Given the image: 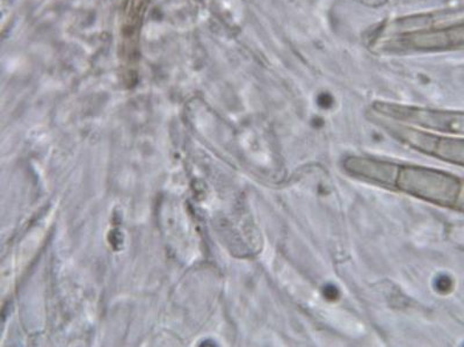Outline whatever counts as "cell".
I'll return each mask as SVG.
<instances>
[{
    "label": "cell",
    "instance_id": "cell-1",
    "mask_svg": "<svg viewBox=\"0 0 464 347\" xmlns=\"http://www.w3.org/2000/svg\"><path fill=\"white\" fill-rule=\"evenodd\" d=\"M462 186L463 179L450 173L430 168L399 165L392 188L430 204L455 209Z\"/></svg>",
    "mask_w": 464,
    "mask_h": 347
},
{
    "label": "cell",
    "instance_id": "cell-2",
    "mask_svg": "<svg viewBox=\"0 0 464 347\" xmlns=\"http://www.w3.org/2000/svg\"><path fill=\"white\" fill-rule=\"evenodd\" d=\"M343 167L350 175L363 178L372 183L392 188L399 165L364 157H347Z\"/></svg>",
    "mask_w": 464,
    "mask_h": 347
},
{
    "label": "cell",
    "instance_id": "cell-3",
    "mask_svg": "<svg viewBox=\"0 0 464 347\" xmlns=\"http://www.w3.org/2000/svg\"><path fill=\"white\" fill-rule=\"evenodd\" d=\"M435 159L464 168V139L443 138L438 140Z\"/></svg>",
    "mask_w": 464,
    "mask_h": 347
},
{
    "label": "cell",
    "instance_id": "cell-4",
    "mask_svg": "<svg viewBox=\"0 0 464 347\" xmlns=\"http://www.w3.org/2000/svg\"><path fill=\"white\" fill-rule=\"evenodd\" d=\"M449 237L455 246L464 250V226H453L449 230Z\"/></svg>",
    "mask_w": 464,
    "mask_h": 347
},
{
    "label": "cell",
    "instance_id": "cell-5",
    "mask_svg": "<svg viewBox=\"0 0 464 347\" xmlns=\"http://www.w3.org/2000/svg\"><path fill=\"white\" fill-rule=\"evenodd\" d=\"M434 288L435 291L445 294V293L450 292L451 288H453V281H451L449 275H439L434 281Z\"/></svg>",
    "mask_w": 464,
    "mask_h": 347
},
{
    "label": "cell",
    "instance_id": "cell-6",
    "mask_svg": "<svg viewBox=\"0 0 464 347\" xmlns=\"http://www.w3.org/2000/svg\"><path fill=\"white\" fill-rule=\"evenodd\" d=\"M339 295H341L339 294V289L335 287L334 284H326V286L323 288V296H324L326 300H338Z\"/></svg>",
    "mask_w": 464,
    "mask_h": 347
}]
</instances>
